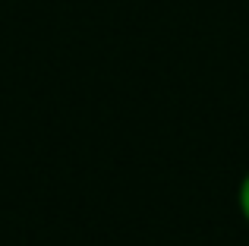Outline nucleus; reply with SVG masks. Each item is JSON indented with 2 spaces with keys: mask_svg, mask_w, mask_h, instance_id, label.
<instances>
[{
  "mask_svg": "<svg viewBox=\"0 0 249 246\" xmlns=\"http://www.w3.org/2000/svg\"><path fill=\"white\" fill-rule=\"evenodd\" d=\"M237 211L249 224V171L243 174V180H240V186H237Z\"/></svg>",
  "mask_w": 249,
  "mask_h": 246,
  "instance_id": "1",
  "label": "nucleus"
}]
</instances>
